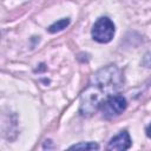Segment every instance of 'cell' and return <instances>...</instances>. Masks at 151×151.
Listing matches in <instances>:
<instances>
[{"label":"cell","instance_id":"obj_7","mask_svg":"<svg viewBox=\"0 0 151 151\" xmlns=\"http://www.w3.org/2000/svg\"><path fill=\"white\" fill-rule=\"evenodd\" d=\"M146 134L151 138V124H150V125L147 126V129H146Z\"/></svg>","mask_w":151,"mask_h":151},{"label":"cell","instance_id":"obj_4","mask_svg":"<svg viewBox=\"0 0 151 151\" xmlns=\"http://www.w3.org/2000/svg\"><path fill=\"white\" fill-rule=\"evenodd\" d=\"M131 146V138L126 131H122L119 134L113 137L107 145L109 150H126Z\"/></svg>","mask_w":151,"mask_h":151},{"label":"cell","instance_id":"obj_6","mask_svg":"<svg viewBox=\"0 0 151 151\" xmlns=\"http://www.w3.org/2000/svg\"><path fill=\"white\" fill-rule=\"evenodd\" d=\"M70 149L71 150H98L99 146L93 142H86V143H79V144L72 145Z\"/></svg>","mask_w":151,"mask_h":151},{"label":"cell","instance_id":"obj_1","mask_svg":"<svg viewBox=\"0 0 151 151\" xmlns=\"http://www.w3.org/2000/svg\"><path fill=\"white\" fill-rule=\"evenodd\" d=\"M122 83L119 70L116 66H107L98 71L90 86L81 94L80 112L83 116H90L96 112L101 103L119 88Z\"/></svg>","mask_w":151,"mask_h":151},{"label":"cell","instance_id":"obj_3","mask_svg":"<svg viewBox=\"0 0 151 151\" xmlns=\"http://www.w3.org/2000/svg\"><path fill=\"white\" fill-rule=\"evenodd\" d=\"M126 99L120 94H112L107 97L100 105L101 113L105 118H113L123 113L126 109Z\"/></svg>","mask_w":151,"mask_h":151},{"label":"cell","instance_id":"obj_2","mask_svg":"<svg viewBox=\"0 0 151 151\" xmlns=\"http://www.w3.org/2000/svg\"><path fill=\"white\" fill-rule=\"evenodd\" d=\"M114 34V25L111 19L104 17L99 18L92 28V38L101 44H106L112 40Z\"/></svg>","mask_w":151,"mask_h":151},{"label":"cell","instance_id":"obj_5","mask_svg":"<svg viewBox=\"0 0 151 151\" xmlns=\"http://www.w3.org/2000/svg\"><path fill=\"white\" fill-rule=\"evenodd\" d=\"M68 24H70V19H67V18H65V19H60V20L55 21L54 24H52V25L48 27V32H51V33L59 32V31L66 28V27L68 26Z\"/></svg>","mask_w":151,"mask_h":151}]
</instances>
